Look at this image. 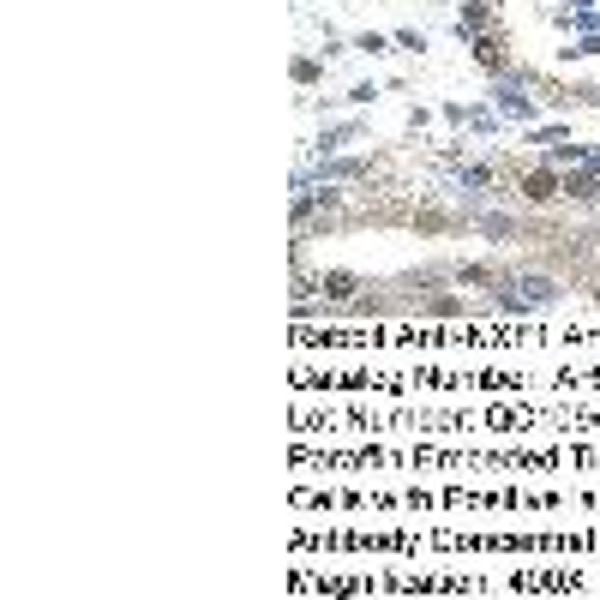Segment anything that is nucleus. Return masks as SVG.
Returning a JSON list of instances; mask_svg holds the SVG:
<instances>
[{"instance_id":"obj_1","label":"nucleus","mask_w":600,"mask_h":600,"mask_svg":"<svg viewBox=\"0 0 600 600\" xmlns=\"http://www.w3.org/2000/svg\"><path fill=\"white\" fill-rule=\"evenodd\" d=\"M553 193H558V180H553V174H534V180H528V198H534V204H546Z\"/></svg>"},{"instance_id":"obj_2","label":"nucleus","mask_w":600,"mask_h":600,"mask_svg":"<svg viewBox=\"0 0 600 600\" xmlns=\"http://www.w3.org/2000/svg\"><path fill=\"white\" fill-rule=\"evenodd\" d=\"M474 54H480V66H498V36H480Z\"/></svg>"}]
</instances>
